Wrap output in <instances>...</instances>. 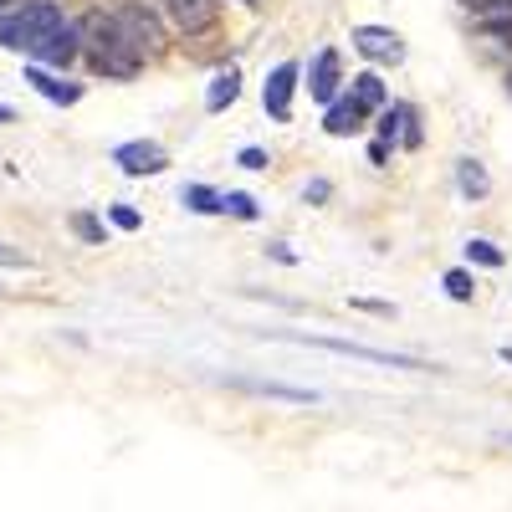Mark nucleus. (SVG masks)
<instances>
[{
    "label": "nucleus",
    "instance_id": "nucleus-1",
    "mask_svg": "<svg viewBox=\"0 0 512 512\" xmlns=\"http://www.w3.org/2000/svg\"><path fill=\"white\" fill-rule=\"evenodd\" d=\"M77 41L88 47V62L93 72L103 77H134L144 67V52L128 41V31L118 26V16H103V11H88L77 21Z\"/></svg>",
    "mask_w": 512,
    "mask_h": 512
},
{
    "label": "nucleus",
    "instance_id": "nucleus-31",
    "mask_svg": "<svg viewBox=\"0 0 512 512\" xmlns=\"http://www.w3.org/2000/svg\"><path fill=\"white\" fill-rule=\"evenodd\" d=\"M11 118H16V113H11V108H6V103H0V123H11Z\"/></svg>",
    "mask_w": 512,
    "mask_h": 512
},
{
    "label": "nucleus",
    "instance_id": "nucleus-13",
    "mask_svg": "<svg viewBox=\"0 0 512 512\" xmlns=\"http://www.w3.org/2000/svg\"><path fill=\"white\" fill-rule=\"evenodd\" d=\"M26 82H31V88H36L41 98H52V103H77V98H82L77 82H57L47 67H31V72H26Z\"/></svg>",
    "mask_w": 512,
    "mask_h": 512
},
{
    "label": "nucleus",
    "instance_id": "nucleus-35",
    "mask_svg": "<svg viewBox=\"0 0 512 512\" xmlns=\"http://www.w3.org/2000/svg\"><path fill=\"white\" fill-rule=\"evenodd\" d=\"M246 6H251V0H246Z\"/></svg>",
    "mask_w": 512,
    "mask_h": 512
},
{
    "label": "nucleus",
    "instance_id": "nucleus-23",
    "mask_svg": "<svg viewBox=\"0 0 512 512\" xmlns=\"http://www.w3.org/2000/svg\"><path fill=\"white\" fill-rule=\"evenodd\" d=\"M466 11H477V16H507L512 11V0H461Z\"/></svg>",
    "mask_w": 512,
    "mask_h": 512
},
{
    "label": "nucleus",
    "instance_id": "nucleus-33",
    "mask_svg": "<svg viewBox=\"0 0 512 512\" xmlns=\"http://www.w3.org/2000/svg\"><path fill=\"white\" fill-rule=\"evenodd\" d=\"M502 441H507V446H512V431H507V436H502Z\"/></svg>",
    "mask_w": 512,
    "mask_h": 512
},
{
    "label": "nucleus",
    "instance_id": "nucleus-29",
    "mask_svg": "<svg viewBox=\"0 0 512 512\" xmlns=\"http://www.w3.org/2000/svg\"><path fill=\"white\" fill-rule=\"evenodd\" d=\"M308 200H328V180H313L308 185Z\"/></svg>",
    "mask_w": 512,
    "mask_h": 512
},
{
    "label": "nucleus",
    "instance_id": "nucleus-10",
    "mask_svg": "<svg viewBox=\"0 0 512 512\" xmlns=\"http://www.w3.org/2000/svg\"><path fill=\"white\" fill-rule=\"evenodd\" d=\"M364 113H369V108H364L354 93H349V98H338V93H333V98H328V118H323V128H328L333 139H344V134H354V128L364 123Z\"/></svg>",
    "mask_w": 512,
    "mask_h": 512
},
{
    "label": "nucleus",
    "instance_id": "nucleus-7",
    "mask_svg": "<svg viewBox=\"0 0 512 512\" xmlns=\"http://www.w3.org/2000/svg\"><path fill=\"white\" fill-rule=\"evenodd\" d=\"M292 88H297V62H282L272 77H267V88H262V103L277 123L292 118Z\"/></svg>",
    "mask_w": 512,
    "mask_h": 512
},
{
    "label": "nucleus",
    "instance_id": "nucleus-5",
    "mask_svg": "<svg viewBox=\"0 0 512 512\" xmlns=\"http://www.w3.org/2000/svg\"><path fill=\"white\" fill-rule=\"evenodd\" d=\"M77 52H82V41H77V26H67V21H62L57 31H47V36L31 47V57H36L41 67H67Z\"/></svg>",
    "mask_w": 512,
    "mask_h": 512
},
{
    "label": "nucleus",
    "instance_id": "nucleus-2",
    "mask_svg": "<svg viewBox=\"0 0 512 512\" xmlns=\"http://www.w3.org/2000/svg\"><path fill=\"white\" fill-rule=\"evenodd\" d=\"M67 16L57 0H21V11L11 16H0V47H11V52H31L47 31H57Z\"/></svg>",
    "mask_w": 512,
    "mask_h": 512
},
{
    "label": "nucleus",
    "instance_id": "nucleus-17",
    "mask_svg": "<svg viewBox=\"0 0 512 512\" xmlns=\"http://www.w3.org/2000/svg\"><path fill=\"white\" fill-rule=\"evenodd\" d=\"M190 210H200V216H216V210H221V195L216 190H210V185H185V195H180Z\"/></svg>",
    "mask_w": 512,
    "mask_h": 512
},
{
    "label": "nucleus",
    "instance_id": "nucleus-20",
    "mask_svg": "<svg viewBox=\"0 0 512 512\" xmlns=\"http://www.w3.org/2000/svg\"><path fill=\"white\" fill-rule=\"evenodd\" d=\"M482 36H487V41H502V47H512V11H507V16H482Z\"/></svg>",
    "mask_w": 512,
    "mask_h": 512
},
{
    "label": "nucleus",
    "instance_id": "nucleus-9",
    "mask_svg": "<svg viewBox=\"0 0 512 512\" xmlns=\"http://www.w3.org/2000/svg\"><path fill=\"white\" fill-rule=\"evenodd\" d=\"M354 47H359L369 62H400V57H405L400 36L384 31V26H359V31H354Z\"/></svg>",
    "mask_w": 512,
    "mask_h": 512
},
{
    "label": "nucleus",
    "instance_id": "nucleus-24",
    "mask_svg": "<svg viewBox=\"0 0 512 512\" xmlns=\"http://www.w3.org/2000/svg\"><path fill=\"white\" fill-rule=\"evenodd\" d=\"M108 221H113L118 231H139V210H134V205H113Z\"/></svg>",
    "mask_w": 512,
    "mask_h": 512
},
{
    "label": "nucleus",
    "instance_id": "nucleus-22",
    "mask_svg": "<svg viewBox=\"0 0 512 512\" xmlns=\"http://www.w3.org/2000/svg\"><path fill=\"white\" fill-rule=\"evenodd\" d=\"M472 292H477V282L466 277V272H446V297H456V303H472Z\"/></svg>",
    "mask_w": 512,
    "mask_h": 512
},
{
    "label": "nucleus",
    "instance_id": "nucleus-11",
    "mask_svg": "<svg viewBox=\"0 0 512 512\" xmlns=\"http://www.w3.org/2000/svg\"><path fill=\"white\" fill-rule=\"evenodd\" d=\"M338 82H344V77H338V52L323 47L318 62H313V77H308V93H313L318 103H328V98L338 93Z\"/></svg>",
    "mask_w": 512,
    "mask_h": 512
},
{
    "label": "nucleus",
    "instance_id": "nucleus-21",
    "mask_svg": "<svg viewBox=\"0 0 512 512\" xmlns=\"http://www.w3.org/2000/svg\"><path fill=\"white\" fill-rule=\"evenodd\" d=\"M466 256H472L477 267H502V251L492 241H466Z\"/></svg>",
    "mask_w": 512,
    "mask_h": 512
},
{
    "label": "nucleus",
    "instance_id": "nucleus-18",
    "mask_svg": "<svg viewBox=\"0 0 512 512\" xmlns=\"http://www.w3.org/2000/svg\"><path fill=\"white\" fill-rule=\"evenodd\" d=\"M405 118H410V108H384V113H379V139H384V144H395V139L405 134V128H400Z\"/></svg>",
    "mask_w": 512,
    "mask_h": 512
},
{
    "label": "nucleus",
    "instance_id": "nucleus-30",
    "mask_svg": "<svg viewBox=\"0 0 512 512\" xmlns=\"http://www.w3.org/2000/svg\"><path fill=\"white\" fill-rule=\"evenodd\" d=\"M497 354H502V364H512V344H502V349H497Z\"/></svg>",
    "mask_w": 512,
    "mask_h": 512
},
{
    "label": "nucleus",
    "instance_id": "nucleus-12",
    "mask_svg": "<svg viewBox=\"0 0 512 512\" xmlns=\"http://www.w3.org/2000/svg\"><path fill=\"white\" fill-rule=\"evenodd\" d=\"M231 390H251V395H272V400H292V405H313L318 395L313 390H287V384H272V379H226Z\"/></svg>",
    "mask_w": 512,
    "mask_h": 512
},
{
    "label": "nucleus",
    "instance_id": "nucleus-27",
    "mask_svg": "<svg viewBox=\"0 0 512 512\" xmlns=\"http://www.w3.org/2000/svg\"><path fill=\"white\" fill-rule=\"evenodd\" d=\"M0 267H26V256L11 251V246H0Z\"/></svg>",
    "mask_w": 512,
    "mask_h": 512
},
{
    "label": "nucleus",
    "instance_id": "nucleus-8",
    "mask_svg": "<svg viewBox=\"0 0 512 512\" xmlns=\"http://www.w3.org/2000/svg\"><path fill=\"white\" fill-rule=\"evenodd\" d=\"M113 159L123 164V175H159V169L169 164V159H164V149H159V144H149V139L118 144V154H113Z\"/></svg>",
    "mask_w": 512,
    "mask_h": 512
},
{
    "label": "nucleus",
    "instance_id": "nucleus-19",
    "mask_svg": "<svg viewBox=\"0 0 512 512\" xmlns=\"http://www.w3.org/2000/svg\"><path fill=\"white\" fill-rule=\"evenodd\" d=\"M221 210H226V216H236V221H256V200H251V195H241V190L221 195Z\"/></svg>",
    "mask_w": 512,
    "mask_h": 512
},
{
    "label": "nucleus",
    "instance_id": "nucleus-3",
    "mask_svg": "<svg viewBox=\"0 0 512 512\" xmlns=\"http://www.w3.org/2000/svg\"><path fill=\"white\" fill-rule=\"evenodd\" d=\"M292 344H313V349H333V354H349V359H369V364H390V369H420V359L410 354H384V349H364V344H349V338H303V333H282Z\"/></svg>",
    "mask_w": 512,
    "mask_h": 512
},
{
    "label": "nucleus",
    "instance_id": "nucleus-28",
    "mask_svg": "<svg viewBox=\"0 0 512 512\" xmlns=\"http://www.w3.org/2000/svg\"><path fill=\"white\" fill-rule=\"evenodd\" d=\"M369 159H374V164H384V159H390V144H384V139H379V144H369Z\"/></svg>",
    "mask_w": 512,
    "mask_h": 512
},
{
    "label": "nucleus",
    "instance_id": "nucleus-26",
    "mask_svg": "<svg viewBox=\"0 0 512 512\" xmlns=\"http://www.w3.org/2000/svg\"><path fill=\"white\" fill-rule=\"evenodd\" d=\"M272 159L262 154V149H241V169H267Z\"/></svg>",
    "mask_w": 512,
    "mask_h": 512
},
{
    "label": "nucleus",
    "instance_id": "nucleus-16",
    "mask_svg": "<svg viewBox=\"0 0 512 512\" xmlns=\"http://www.w3.org/2000/svg\"><path fill=\"white\" fill-rule=\"evenodd\" d=\"M349 93H354V98H359V103H364L369 113H374V108H384V82H379L374 72H359Z\"/></svg>",
    "mask_w": 512,
    "mask_h": 512
},
{
    "label": "nucleus",
    "instance_id": "nucleus-4",
    "mask_svg": "<svg viewBox=\"0 0 512 512\" xmlns=\"http://www.w3.org/2000/svg\"><path fill=\"white\" fill-rule=\"evenodd\" d=\"M113 16H118V26L128 31V41H134L144 57H154V52L164 47V26H159L154 11H144V6H118Z\"/></svg>",
    "mask_w": 512,
    "mask_h": 512
},
{
    "label": "nucleus",
    "instance_id": "nucleus-15",
    "mask_svg": "<svg viewBox=\"0 0 512 512\" xmlns=\"http://www.w3.org/2000/svg\"><path fill=\"white\" fill-rule=\"evenodd\" d=\"M456 180H461V195H472V200H487L492 195V180H487V169L477 159H461L456 164Z\"/></svg>",
    "mask_w": 512,
    "mask_h": 512
},
{
    "label": "nucleus",
    "instance_id": "nucleus-32",
    "mask_svg": "<svg viewBox=\"0 0 512 512\" xmlns=\"http://www.w3.org/2000/svg\"><path fill=\"white\" fill-rule=\"evenodd\" d=\"M507 93H512V72H507Z\"/></svg>",
    "mask_w": 512,
    "mask_h": 512
},
{
    "label": "nucleus",
    "instance_id": "nucleus-25",
    "mask_svg": "<svg viewBox=\"0 0 512 512\" xmlns=\"http://www.w3.org/2000/svg\"><path fill=\"white\" fill-rule=\"evenodd\" d=\"M72 231L82 241H103V221H93V216H72Z\"/></svg>",
    "mask_w": 512,
    "mask_h": 512
},
{
    "label": "nucleus",
    "instance_id": "nucleus-34",
    "mask_svg": "<svg viewBox=\"0 0 512 512\" xmlns=\"http://www.w3.org/2000/svg\"><path fill=\"white\" fill-rule=\"evenodd\" d=\"M0 6H6V0H0Z\"/></svg>",
    "mask_w": 512,
    "mask_h": 512
},
{
    "label": "nucleus",
    "instance_id": "nucleus-6",
    "mask_svg": "<svg viewBox=\"0 0 512 512\" xmlns=\"http://www.w3.org/2000/svg\"><path fill=\"white\" fill-rule=\"evenodd\" d=\"M164 6H169V21H175L185 36L210 31V26H216V16H221L216 0H164Z\"/></svg>",
    "mask_w": 512,
    "mask_h": 512
},
{
    "label": "nucleus",
    "instance_id": "nucleus-14",
    "mask_svg": "<svg viewBox=\"0 0 512 512\" xmlns=\"http://www.w3.org/2000/svg\"><path fill=\"white\" fill-rule=\"evenodd\" d=\"M236 98H241V72H236V67H226V72L210 77V93H205V108H210V113L231 108Z\"/></svg>",
    "mask_w": 512,
    "mask_h": 512
}]
</instances>
